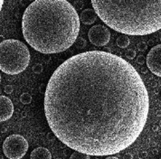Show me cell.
<instances>
[{
    "mask_svg": "<svg viewBox=\"0 0 161 159\" xmlns=\"http://www.w3.org/2000/svg\"><path fill=\"white\" fill-rule=\"evenodd\" d=\"M149 96L140 75L121 57L80 52L62 62L48 81L44 113L55 137L94 156L119 154L142 133Z\"/></svg>",
    "mask_w": 161,
    "mask_h": 159,
    "instance_id": "6da1fadb",
    "label": "cell"
},
{
    "mask_svg": "<svg viewBox=\"0 0 161 159\" xmlns=\"http://www.w3.org/2000/svg\"><path fill=\"white\" fill-rule=\"evenodd\" d=\"M80 24L76 9L66 0H34L24 12L22 31L35 51L59 53L74 43Z\"/></svg>",
    "mask_w": 161,
    "mask_h": 159,
    "instance_id": "7a4b0ae2",
    "label": "cell"
},
{
    "mask_svg": "<svg viewBox=\"0 0 161 159\" xmlns=\"http://www.w3.org/2000/svg\"><path fill=\"white\" fill-rule=\"evenodd\" d=\"M97 15L127 35H148L161 29V0H92Z\"/></svg>",
    "mask_w": 161,
    "mask_h": 159,
    "instance_id": "3957f363",
    "label": "cell"
},
{
    "mask_svg": "<svg viewBox=\"0 0 161 159\" xmlns=\"http://www.w3.org/2000/svg\"><path fill=\"white\" fill-rule=\"evenodd\" d=\"M30 62V52L19 40L7 39L0 43V70L10 75L23 72Z\"/></svg>",
    "mask_w": 161,
    "mask_h": 159,
    "instance_id": "277c9868",
    "label": "cell"
},
{
    "mask_svg": "<svg viewBox=\"0 0 161 159\" xmlns=\"http://www.w3.org/2000/svg\"><path fill=\"white\" fill-rule=\"evenodd\" d=\"M28 146V142L23 136L13 134L5 139L3 152L9 159H20L26 154Z\"/></svg>",
    "mask_w": 161,
    "mask_h": 159,
    "instance_id": "5b68a950",
    "label": "cell"
},
{
    "mask_svg": "<svg viewBox=\"0 0 161 159\" xmlns=\"http://www.w3.org/2000/svg\"><path fill=\"white\" fill-rule=\"evenodd\" d=\"M88 37L91 43L95 46H105L111 39V32L106 26L96 24L89 30Z\"/></svg>",
    "mask_w": 161,
    "mask_h": 159,
    "instance_id": "8992f818",
    "label": "cell"
},
{
    "mask_svg": "<svg viewBox=\"0 0 161 159\" xmlns=\"http://www.w3.org/2000/svg\"><path fill=\"white\" fill-rule=\"evenodd\" d=\"M147 65L149 71L157 76H161V44L154 46L147 55Z\"/></svg>",
    "mask_w": 161,
    "mask_h": 159,
    "instance_id": "52a82bcc",
    "label": "cell"
},
{
    "mask_svg": "<svg viewBox=\"0 0 161 159\" xmlns=\"http://www.w3.org/2000/svg\"><path fill=\"white\" fill-rule=\"evenodd\" d=\"M14 113L12 100L6 96H0V122L8 120Z\"/></svg>",
    "mask_w": 161,
    "mask_h": 159,
    "instance_id": "ba28073f",
    "label": "cell"
},
{
    "mask_svg": "<svg viewBox=\"0 0 161 159\" xmlns=\"http://www.w3.org/2000/svg\"><path fill=\"white\" fill-rule=\"evenodd\" d=\"M79 19H80V22L83 23L87 25H90V24L95 23L96 19H97V14L92 8H87L80 13V15H79Z\"/></svg>",
    "mask_w": 161,
    "mask_h": 159,
    "instance_id": "9c48e42d",
    "label": "cell"
},
{
    "mask_svg": "<svg viewBox=\"0 0 161 159\" xmlns=\"http://www.w3.org/2000/svg\"><path fill=\"white\" fill-rule=\"evenodd\" d=\"M31 159H51L52 155L50 151L45 147H37L32 151L30 155Z\"/></svg>",
    "mask_w": 161,
    "mask_h": 159,
    "instance_id": "30bf717a",
    "label": "cell"
},
{
    "mask_svg": "<svg viewBox=\"0 0 161 159\" xmlns=\"http://www.w3.org/2000/svg\"><path fill=\"white\" fill-rule=\"evenodd\" d=\"M129 43H130V41H129V37L126 35L120 36V37H118V39L116 41L117 45L119 47H120V48H127L129 45Z\"/></svg>",
    "mask_w": 161,
    "mask_h": 159,
    "instance_id": "8fae6325",
    "label": "cell"
},
{
    "mask_svg": "<svg viewBox=\"0 0 161 159\" xmlns=\"http://www.w3.org/2000/svg\"><path fill=\"white\" fill-rule=\"evenodd\" d=\"M74 43H75V45H76V48L80 49V50L83 49L87 44L85 39H83V37H77L76 40H75V42H74Z\"/></svg>",
    "mask_w": 161,
    "mask_h": 159,
    "instance_id": "7c38bea8",
    "label": "cell"
},
{
    "mask_svg": "<svg viewBox=\"0 0 161 159\" xmlns=\"http://www.w3.org/2000/svg\"><path fill=\"white\" fill-rule=\"evenodd\" d=\"M90 157H91V155H89L75 151V153H73V155L70 156V158L71 159H75V158H77V159H89Z\"/></svg>",
    "mask_w": 161,
    "mask_h": 159,
    "instance_id": "4fadbf2b",
    "label": "cell"
},
{
    "mask_svg": "<svg viewBox=\"0 0 161 159\" xmlns=\"http://www.w3.org/2000/svg\"><path fill=\"white\" fill-rule=\"evenodd\" d=\"M20 101L24 105L29 104V103L32 102V96L28 93H23L20 97Z\"/></svg>",
    "mask_w": 161,
    "mask_h": 159,
    "instance_id": "5bb4252c",
    "label": "cell"
},
{
    "mask_svg": "<svg viewBox=\"0 0 161 159\" xmlns=\"http://www.w3.org/2000/svg\"><path fill=\"white\" fill-rule=\"evenodd\" d=\"M43 65L41 63H36L35 65L33 67V71L34 73H41L43 71Z\"/></svg>",
    "mask_w": 161,
    "mask_h": 159,
    "instance_id": "9a60e30c",
    "label": "cell"
},
{
    "mask_svg": "<svg viewBox=\"0 0 161 159\" xmlns=\"http://www.w3.org/2000/svg\"><path fill=\"white\" fill-rule=\"evenodd\" d=\"M126 56L128 57L129 59H134L135 58V56H136V52H135V50H132V49H130V50H129L128 51V52L126 53Z\"/></svg>",
    "mask_w": 161,
    "mask_h": 159,
    "instance_id": "2e32d148",
    "label": "cell"
},
{
    "mask_svg": "<svg viewBox=\"0 0 161 159\" xmlns=\"http://www.w3.org/2000/svg\"><path fill=\"white\" fill-rule=\"evenodd\" d=\"M147 48H148V46H147V44L145 43H139V44H138V50L140 51V52L146 51Z\"/></svg>",
    "mask_w": 161,
    "mask_h": 159,
    "instance_id": "e0dca14e",
    "label": "cell"
},
{
    "mask_svg": "<svg viewBox=\"0 0 161 159\" xmlns=\"http://www.w3.org/2000/svg\"><path fill=\"white\" fill-rule=\"evenodd\" d=\"M5 92L6 94H11L13 92V87H12V85H6L5 87Z\"/></svg>",
    "mask_w": 161,
    "mask_h": 159,
    "instance_id": "ac0fdd59",
    "label": "cell"
},
{
    "mask_svg": "<svg viewBox=\"0 0 161 159\" xmlns=\"http://www.w3.org/2000/svg\"><path fill=\"white\" fill-rule=\"evenodd\" d=\"M137 62L139 64H140V65H143V64H144V62H145V57L143 56V55H139V56H138Z\"/></svg>",
    "mask_w": 161,
    "mask_h": 159,
    "instance_id": "d6986e66",
    "label": "cell"
},
{
    "mask_svg": "<svg viewBox=\"0 0 161 159\" xmlns=\"http://www.w3.org/2000/svg\"><path fill=\"white\" fill-rule=\"evenodd\" d=\"M4 3H5V0H0V12H1V9H2Z\"/></svg>",
    "mask_w": 161,
    "mask_h": 159,
    "instance_id": "ffe728a7",
    "label": "cell"
},
{
    "mask_svg": "<svg viewBox=\"0 0 161 159\" xmlns=\"http://www.w3.org/2000/svg\"><path fill=\"white\" fill-rule=\"evenodd\" d=\"M0 83H1V75H0Z\"/></svg>",
    "mask_w": 161,
    "mask_h": 159,
    "instance_id": "44dd1931",
    "label": "cell"
},
{
    "mask_svg": "<svg viewBox=\"0 0 161 159\" xmlns=\"http://www.w3.org/2000/svg\"><path fill=\"white\" fill-rule=\"evenodd\" d=\"M29 1H34V0H29Z\"/></svg>",
    "mask_w": 161,
    "mask_h": 159,
    "instance_id": "7402d4cb",
    "label": "cell"
}]
</instances>
